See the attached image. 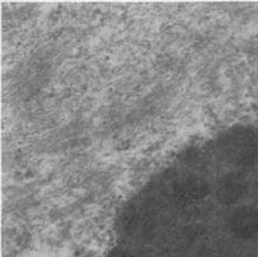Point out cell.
Instances as JSON below:
<instances>
[{
  "label": "cell",
  "mask_w": 258,
  "mask_h": 257,
  "mask_svg": "<svg viewBox=\"0 0 258 257\" xmlns=\"http://www.w3.org/2000/svg\"><path fill=\"white\" fill-rule=\"evenodd\" d=\"M229 226L236 236L250 238L258 233V210L244 206L231 215Z\"/></svg>",
  "instance_id": "obj_1"
},
{
  "label": "cell",
  "mask_w": 258,
  "mask_h": 257,
  "mask_svg": "<svg viewBox=\"0 0 258 257\" xmlns=\"http://www.w3.org/2000/svg\"><path fill=\"white\" fill-rule=\"evenodd\" d=\"M227 153L238 165H243V166L252 165L258 157L256 140L249 134H240L239 137L230 141Z\"/></svg>",
  "instance_id": "obj_2"
},
{
  "label": "cell",
  "mask_w": 258,
  "mask_h": 257,
  "mask_svg": "<svg viewBox=\"0 0 258 257\" xmlns=\"http://www.w3.org/2000/svg\"><path fill=\"white\" fill-rule=\"evenodd\" d=\"M247 186L243 178L237 174H229L219 181L217 196L223 204H236L244 198Z\"/></svg>",
  "instance_id": "obj_3"
},
{
  "label": "cell",
  "mask_w": 258,
  "mask_h": 257,
  "mask_svg": "<svg viewBox=\"0 0 258 257\" xmlns=\"http://www.w3.org/2000/svg\"><path fill=\"white\" fill-rule=\"evenodd\" d=\"M174 198L180 203L189 204L203 199L208 195V185L203 180L195 178H186L176 182L173 188Z\"/></svg>",
  "instance_id": "obj_4"
}]
</instances>
